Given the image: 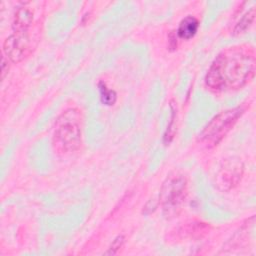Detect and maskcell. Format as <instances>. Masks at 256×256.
Listing matches in <instances>:
<instances>
[{"mask_svg": "<svg viewBox=\"0 0 256 256\" xmlns=\"http://www.w3.org/2000/svg\"><path fill=\"white\" fill-rule=\"evenodd\" d=\"M256 60L252 46H233L221 51L210 64L204 83L214 92L234 91L253 80Z\"/></svg>", "mask_w": 256, "mask_h": 256, "instance_id": "6da1fadb", "label": "cell"}, {"mask_svg": "<svg viewBox=\"0 0 256 256\" xmlns=\"http://www.w3.org/2000/svg\"><path fill=\"white\" fill-rule=\"evenodd\" d=\"M82 142L81 113L76 108L62 112L54 126L52 145L56 152L71 153L79 149Z\"/></svg>", "mask_w": 256, "mask_h": 256, "instance_id": "7a4b0ae2", "label": "cell"}, {"mask_svg": "<svg viewBox=\"0 0 256 256\" xmlns=\"http://www.w3.org/2000/svg\"><path fill=\"white\" fill-rule=\"evenodd\" d=\"M187 186L186 177L179 173L170 174L162 183L159 204L166 219H173L180 214L187 195Z\"/></svg>", "mask_w": 256, "mask_h": 256, "instance_id": "3957f363", "label": "cell"}, {"mask_svg": "<svg viewBox=\"0 0 256 256\" xmlns=\"http://www.w3.org/2000/svg\"><path fill=\"white\" fill-rule=\"evenodd\" d=\"M244 111L245 109L242 106H237L220 112L202 129L198 140L209 148L215 147L232 130L237 121L244 114Z\"/></svg>", "mask_w": 256, "mask_h": 256, "instance_id": "277c9868", "label": "cell"}, {"mask_svg": "<svg viewBox=\"0 0 256 256\" xmlns=\"http://www.w3.org/2000/svg\"><path fill=\"white\" fill-rule=\"evenodd\" d=\"M243 174L244 164L240 158L230 157L225 159L216 172L215 186L222 192H228L240 183Z\"/></svg>", "mask_w": 256, "mask_h": 256, "instance_id": "5b68a950", "label": "cell"}, {"mask_svg": "<svg viewBox=\"0 0 256 256\" xmlns=\"http://www.w3.org/2000/svg\"><path fill=\"white\" fill-rule=\"evenodd\" d=\"M2 53L13 63L22 61L30 53V37L28 32H13L2 46Z\"/></svg>", "mask_w": 256, "mask_h": 256, "instance_id": "8992f818", "label": "cell"}, {"mask_svg": "<svg viewBox=\"0 0 256 256\" xmlns=\"http://www.w3.org/2000/svg\"><path fill=\"white\" fill-rule=\"evenodd\" d=\"M33 21V11L27 3L19 5L13 17V32H28V28L31 26Z\"/></svg>", "mask_w": 256, "mask_h": 256, "instance_id": "52a82bcc", "label": "cell"}, {"mask_svg": "<svg viewBox=\"0 0 256 256\" xmlns=\"http://www.w3.org/2000/svg\"><path fill=\"white\" fill-rule=\"evenodd\" d=\"M199 29V21L192 15H187L180 22L176 30V35L179 39L189 40L193 38Z\"/></svg>", "mask_w": 256, "mask_h": 256, "instance_id": "ba28073f", "label": "cell"}, {"mask_svg": "<svg viewBox=\"0 0 256 256\" xmlns=\"http://www.w3.org/2000/svg\"><path fill=\"white\" fill-rule=\"evenodd\" d=\"M255 7H252L250 10H248L245 14L242 15V17L238 20V22L235 24L233 28V35L236 36L243 34L250 29L255 20Z\"/></svg>", "mask_w": 256, "mask_h": 256, "instance_id": "9c48e42d", "label": "cell"}, {"mask_svg": "<svg viewBox=\"0 0 256 256\" xmlns=\"http://www.w3.org/2000/svg\"><path fill=\"white\" fill-rule=\"evenodd\" d=\"M170 111H171L170 120H169V123H168L167 128H166V130H165V132H164V135H163V143H164L165 145L171 143V141H172L173 138H174L175 131H176L177 110H176V106H175V104H174L173 101L170 102Z\"/></svg>", "mask_w": 256, "mask_h": 256, "instance_id": "30bf717a", "label": "cell"}, {"mask_svg": "<svg viewBox=\"0 0 256 256\" xmlns=\"http://www.w3.org/2000/svg\"><path fill=\"white\" fill-rule=\"evenodd\" d=\"M98 89L100 94V100L104 105L112 106L115 104L117 100V94L113 89L108 88L106 83L103 81H100L98 83Z\"/></svg>", "mask_w": 256, "mask_h": 256, "instance_id": "8fae6325", "label": "cell"}, {"mask_svg": "<svg viewBox=\"0 0 256 256\" xmlns=\"http://www.w3.org/2000/svg\"><path fill=\"white\" fill-rule=\"evenodd\" d=\"M186 235H188L190 238H201L204 235H206L209 231V226L206 223L201 222H193L188 224L184 230Z\"/></svg>", "mask_w": 256, "mask_h": 256, "instance_id": "7c38bea8", "label": "cell"}, {"mask_svg": "<svg viewBox=\"0 0 256 256\" xmlns=\"http://www.w3.org/2000/svg\"><path fill=\"white\" fill-rule=\"evenodd\" d=\"M125 242V238L123 235H118L110 244L108 250L104 253L106 255H115L118 253V251L123 247Z\"/></svg>", "mask_w": 256, "mask_h": 256, "instance_id": "4fadbf2b", "label": "cell"}, {"mask_svg": "<svg viewBox=\"0 0 256 256\" xmlns=\"http://www.w3.org/2000/svg\"><path fill=\"white\" fill-rule=\"evenodd\" d=\"M9 71V59L2 53L1 57V78L2 80L6 77Z\"/></svg>", "mask_w": 256, "mask_h": 256, "instance_id": "5bb4252c", "label": "cell"}, {"mask_svg": "<svg viewBox=\"0 0 256 256\" xmlns=\"http://www.w3.org/2000/svg\"><path fill=\"white\" fill-rule=\"evenodd\" d=\"M177 39H178V37H177L176 33L174 31L170 32V34L168 36V47L170 50H175L177 48V45H178Z\"/></svg>", "mask_w": 256, "mask_h": 256, "instance_id": "9a60e30c", "label": "cell"}]
</instances>
